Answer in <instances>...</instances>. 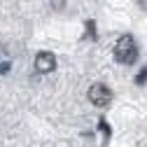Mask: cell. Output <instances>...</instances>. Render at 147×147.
I'll use <instances>...</instances> for the list:
<instances>
[{
    "label": "cell",
    "mask_w": 147,
    "mask_h": 147,
    "mask_svg": "<svg viewBox=\"0 0 147 147\" xmlns=\"http://www.w3.org/2000/svg\"><path fill=\"white\" fill-rule=\"evenodd\" d=\"M115 59L119 63H126V65L138 59V47H136L131 35H121V38H119V42L115 47Z\"/></svg>",
    "instance_id": "6da1fadb"
},
{
    "label": "cell",
    "mask_w": 147,
    "mask_h": 147,
    "mask_svg": "<svg viewBox=\"0 0 147 147\" xmlns=\"http://www.w3.org/2000/svg\"><path fill=\"white\" fill-rule=\"evenodd\" d=\"M89 100L96 107H105L110 100H112V91H110L105 84H94L89 89Z\"/></svg>",
    "instance_id": "7a4b0ae2"
},
{
    "label": "cell",
    "mask_w": 147,
    "mask_h": 147,
    "mask_svg": "<svg viewBox=\"0 0 147 147\" xmlns=\"http://www.w3.org/2000/svg\"><path fill=\"white\" fill-rule=\"evenodd\" d=\"M35 68L40 72H51L56 68V56H54L51 51H40L38 56H35Z\"/></svg>",
    "instance_id": "3957f363"
},
{
    "label": "cell",
    "mask_w": 147,
    "mask_h": 147,
    "mask_svg": "<svg viewBox=\"0 0 147 147\" xmlns=\"http://www.w3.org/2000/svg\"><path fill=\"white\" fill-rule=\"evenodd\" d=\"M140 3H142V7H147V0H140Z\"/></svg>",
    "instance_id": "277c9868"
}]
</instances>
